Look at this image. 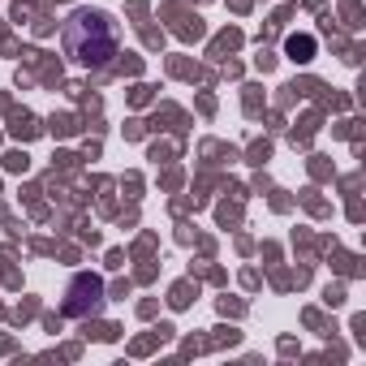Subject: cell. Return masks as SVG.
<instances>
[{"label":"cell","mask_w":366,"mask_h":366,"mask_svg":"<svg viewBox=\"0 0 366 366\" xmlns=\"http://www.w3.org/2000/svg\"><path fill=\"white\" fill-rule=\"evenodd\" d=\"M65 48L74 61L82 65H99L112 56L117 48V26L104 18V14H78L69 26H65Z\"/></svg>","instance_id":"cell-1"}]
</instances>
